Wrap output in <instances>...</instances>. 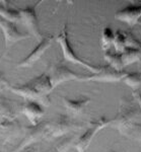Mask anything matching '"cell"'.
<instances>
[{
    "label": "cell",
    "instance_id": "1",
    "mask_svg": "<svg viewBox=\"0 0 141 152\" xmlns=\"http://www.w3.org/2000/svg\"><path fill=\"white\" fill-rule=\"evenodd\" d=\"M134 102L128 99H123L120 102L119 112L114 119H111V125L113 128L117 129L121 134L124 133L132 125L137 123V120L141 117V111Z\"/></svg>",
    "mask_w": 141,
    "mask_h": 152
},
{
    "label": "cell",
    "instance_id": "2",
    "mask_svg": "<svg viewBox=\"0 0 141 152\" xmlns=\"http://www.w3.org/2000/svg\"><path fill=\"white\" fill-rule=\"evenodd\" d=\"M56 41L58 42V44L60 45L61 49H62V53H63V57L66 61L74 64H78L83 66L84 68H86L87 70H90V72H93V74L100 72L101 70V66H95L91 65L88 62H86L83 59H81L80 57H78L75 54V52L73 51V48L71 46L70 42L68 39V31H67V26H64L62 31L58 35V37H56Z\"/></svg>",
    "mask_w": 141,
    "mask_h": 152
},
{
    "label": "cell",
    "instance_id": "3",
    "mask_svg": "<svg viewBox=\"0 0 141 152\" xmlns=\"http://www.w3.org/2000/svg\"><path fill=\"white\" fill-rule=\"evenodd\" d=\"M80 128V125L74 123L68 116L61 115L53 121L47 122L46 138H59V137H62L64 135L68 134L69 132L75 131V130H78Z\"/></svg>",
    "mask_w": 141,
    "mask_h": 152
},
{
    "label": "cell",
    "instance_id": "4",
    "mask_svg": "<svg viewBox=\"0 0 141 152\" xmlns=\"http://www.w3.org/2000/svg\"><path fill=\"white\" fill-rule=\"evenodd\" d=\"M111 125V119L109 120L106 117H101L100 119L95 120V121L91 122L90 126L86 129V131L81 136H79L76 139L75 143L73 147L76 149L77 152H86L87 148L90 147L91 141L95 138V136L101 130H103L106 127Z\"/></svg>",
    "mask_w": 141,
    "mask_h": 152
},
{
    "label": "cell",
    "instance_id": "5",
    "mask_svg": "<svg viewBox=\"0 0 141 152\" xmlns=\"http://www.w3.org/2000/svg\"><path fill=\"white\" fill-rule=\"evenodd\" d=\"M41 2H37L35 5L26 6L24 8L18 9L19 16H21V23L23 24L29 31V33L32 36H34L38 41L41 42L43 40V36L40 31L39 21L36 13V7L39 5Z\"/></svg>",
    "mask_w": 141,
    "mask_h": 152
},
{
    "label": "cell",
    "instance_id": "6",
    "mask_svg": "<svg viewBox=\"0 0 141 152\" xmlns=\"http://www.w3.org/2000/svg\"><path fill=\"white\" fill-rule=\"evenodd\" d=\"M49 77L51 79L52 85L55 88L58 85L62 84L64 82H69L72 80H78V81H82L83 76L78 74V73L74 72L65 65L61 64H55L53 65L49 70L48 73Z\"/></svg>",
    "mask_w": 141,
    "mask_h": 152
},
{
    "label": "cell",
    "instance_id": "7",
    "mask_svg": "<svg viewBox=\"0 0 141 152\" xmlns=\"http://www.w3.org/2000/svg\"><path fill=\"white\" fill-rule=\"evenodd\" d=\"M11 92L19 96L23 97L24 100H34L42 105H47L50 104V99L49 97H45L44 95H42L40 92L37 90V88L34 86V84L29 80L24 84H16V85H10L8 88Z\"/></svg>",
    "mask_w": 141,
    "mask_h": 152
},
{
    "label": "cell",
    "instance_id": "8",
    "mask_svg": "<svg viewBox=\"0 0 141 152\" xmlns=\"http://www.w3.org/2000/svg\"><path fill=\"white\" fill-rule=\"evenodd\" d=\"M54 40H55V37L54 36H49L46 37V38H43V40L34 48V50L26 58L17 63V67L28 68L34 66L42 58V56L47 52V50L51 47Z\"/></svg>",
    "mask_w": 141,
    "mask_h": 152
},
{
    "label": "cell",
    "instance_id": "9",
    "mask_svg": "<svg viewBox=\"0 0 141 152\" xmlns=\"http://www.w3.org/2000/svg\"><path fill=\"white\" fill-rule=\"evenodd\" d=\"M47 122H40L37 126L24 127L23 140L19 143L15 152H21L23 149L28 148L32 144L41 140L42 138H46Z\"/></svg>",
    "mask_w": 141,
    "mask_h": 152
},
{
    "label": "cell",
    "instance_id": "10",
    "mask_svg": "<svg viewBox=\"0 0 141 152\" xmlns=\"http://www.w3.org/2000/svg\"><path fill=\"white\" fill-rule=\"evenodd\" d=\"M0 28L3 33L6 49L10 48L12 45H14L17 42L26 40V39L29 38V35H26V34L19 31V29L16 26V23L4 19L1 16H0Z\"/></svg>",
    "mask_w": 141,
    "mask_h": 152
},
{
    "label": "cell",
    "instance_id": "11",
    "mask_svg": "<svg viewBox=\"0 0 141 152\" xmlns=\"http://www.w3.org/2000/svg\"><path fill=\"white\" fill-rule=\"evenodd\" d=\"M127 72L117 71L109 65L101 66L100 72L90 76H83L82 81H96V82H119L122 81Z\"/></svg>",
    "mask_w": 141,
    "mask_h": 152
},
{
    "label": "cell",
    "instance_id": "12",
    "mask_svg": "<svg viewBox=\"0 0 141 152\" xmlns=\"http://www.w3.org/2000/svg\"><path fill=\"white\" fill-rule=\"evenodd\" d=\"M115 18L126 23L129 26H134L141 18V4H129L124 8L116 11Z\"/></svg>",
    "mask_w": 141,
    "mask_h": 152
},
{
    "label": "cell",
    "instance_id": "13",
    "mask_svg": "<svg viewBox=\"0 0 141 152\" xmlns=\"http://www.w3.org/2000/svg\"><path fill=\"white\" fill-rule=\"evenodd\" d=\"M23 114L28 118L32 126H37L41 118L44 116L45 111L43 105L34 100H24L23 104Z\"/></svg>",
    "mask_w": 141,
    "mask_h": 152
},
{
    "label": "cell",
    "instance_id": "14",
    "mask_svg": "<svg viewBox=\"0 0 141 152\" xmlns=\"http://www.w3.org/2000/svg\"><path fill=\"white\" fill-rule=\"evenodd\" d=\"M23 128L18 121H0V136L10 140L14 137H18L23 133Z\"/></svg>",
    "mask_w": 141,
    "mask_h": 152
},
{
    "label": "cell",
    "instance_id": "15",
    "mask_svg": "<svg viewBox=\"0 0 141 152\" xmlns=\"http://www.w3.org/2000/svg\"><path fill=\"white\" fill-rule=\"evenodd\" d=\"M90 100L91 99L90 97H81L79 99H72L65 96L62 97V102L67 112L69 114L75 115V116L82 114V112L90 102Z\"/></svg>",
    "mask_w": 141,
    "mask_h": 152
},
{
    "label": "cell",
    "instance_id": "16",
    "mask_svg": "<svg viewBox=\"0 0 141 152\" xmlns=\"http://www.w3.org/2000/svg\"><path fill=\"white\" fill-rule=\"evenodd\" d=\"M31 81L34 84V86L37 88V90L45 97H48L49 94L52 92V90L54 89L48 73H43V74L37 76Z\"/></svg>",
    "mask_w": 141,
    "mask_h": 152
},
{
    "label": "cell",
    "instance_id": "17",
    "mask_svg": "<svg viewBox=\"0 0 141 152\" xmlns=\"http://www.w3.org/2000/svg\"><path fill=\"white\" fill-rule=\"evenodd\" d=\"M104 58H105L106 62L108 63L109 66H111L117 71H124V65L122 62V58H121V54L116 53L115 51L110 50L106 51L104 54Z\"/></svg>",
    "mask_w": 141,
    "mask_h": 152
},
{
    "label": "cell",
    "instance_id": "18",
    "mask_svg": "<svg viewBox=\"0 0 141 152\" xmlns=\"http://www.w3.org/2000/svg\"><path fill=\"white\" fill-rule=\"evenodd\" d=\"M0 16L4 19L11 21V23H21V16H19L18 9L10 8L7 5L6 2H0Z\"/></svg>",
    "mask_w": 141,
    "mask_h": 152
},
{
    "label": "cell",
    "instance_id": "19",
    "mask_svg": "<svg viewBox=\"0 0 141 152\" xmlns=\"http://www.w3.org/2000/svg\"><path fill=\"white\" fill-rule=\"evenodd\" d=\"M121 58H122L124 67L137 61H141V49L126 48L124 52L121 54Z\"/></svg>",
    "mask_w": 141,
    "mask_h": 152
},
{
    "label": "cell",
    "instance_id": "20",
    "mask_svg": "<svg viewBox=\"0 0 141 152\" xmlns=\"http://www.w3.org/2000/svg\"><path fill=\"white\" fill-rule=\"evenodd\" d=\"M16 114L12 105L7 100L2 99L0 100V121H14Z\"/></svg>",
    "mask_w": 141,
    "mask_h": 152
},
{
    "label": "cell",
    "instance_id": "21",
    "mask_svg": "<svg viewBox=\"0 0 141 152\" xmlns=\"http://www.w3.org/2000/svg\"><path fill=\"white\" fill-rule=\"evenodd\" d=\"M126 85L133 88L134 90L141 89V72H127L122 80Z\"/></svg>",
    "mask_w": 141,
    "mask_h": 152
},
{
    "label": "cell",
    "instance_id": "22",
    "mask_svg": "<svg viewBox=\"0 0 141 152\" xmlns=\"http://www.w3.org/2000/svg\"><path fill=\"white\" fill-rule=\"evenodd\" d=\"M114 37L115 33L112 31V28L109 26H105L102 31V38H101V44H102V49L104 51L110 50L111 46H113Z\"/></svg>",
    "mask_w": 141,
    "mask_h": 152
},
{
    "label": "cell",
    "instance_id": "23",
    "mask_svg": "<svg viewBox=\"0 0 141 152\" xmlns=\"http://www.w3.org/2000/svg\"><path fill=\"white\" fill-rule=\"evenodd\" d=\"M113 46L115 48V52L118 54H122L126 49V40H125V33L121 31H117L114 37Z\"/></svg>",
    "mask_w": 141,
    "mask_h": 152
},
{
    "label": "cell",
    "instance_id": "24",
    "mask_svg": "<svg viewBox=\"0 0 141 152\" xmlns=\"http://www.w3.org/2000/svg\"><path fill=\"white\" fill-rule=\"evenodd\" d=\"M76 137L75 135H72V136H69L64 138L62 141H60L58 143V145L56 146L55 151L54 152H67L71 147H73L74 143L76 141Z\"/></svg>",
    "mask_w": 141,
    "mask_h": 152
},
{
    "label": "cell",
    "instance_id": "25",
    "mask_svg": "<svg viewBox=\"0 0 141 152\" xmlns=\"http://www.w3.org/2000/svg\"><path fill=\"white\" fill-rule=\"evenodd\" d=\"M125 136L141 142V123H135L124 133Z\"/></svg>",
    "mask_w": 141,
    "mask_h": 152
},
{
    "label": "cell",
    "instance_id": "26",
    "mask_svg": "<svg viewBox=\"0 0 141 152\" xmlns=\"http://www.w3.org/2000/svg\"><path fill=\"white\" fill-rule=\"evenodd\" d=\"M125 40H126V48L141 49V42L138 41L131 33H125Z\"/></svg>",
    "mask_w": 141,
    "mask_h": 152
},
{
    "label": "cell",
    "instance_id": "27",
    "mask_svg": "<svg viewBox=\"0 0 141 152\" xmlns=\"http://www.w3.org/2000/svg\"><path fill=\"white\" fill-rule=\"evenodd\" d=\"M10 86V84H9V81L6 79L5 77H4L3 73L0 71V91L3 89H5V88H9Z\"/></svg>",
    "mask_w": 141,
    "mask_h": 152
},
{
    "label": "cell",
    "instance_id": "28",
    "mask_svg": "<svg viewBox=\"0 0 141 152\" xmlns=\"http://www.w3.org/2000/svg\"><path fill=\"white\" fill-rule=\"evenodd\" d=\"M133 99L136 100V102H137L138 107H139L140 111H141V97H140V91L139 90H134L133 91Z\"/></svg>",
    "mask_w": 141,
    "mask_h": 152
},
{
    "label": "cell",
    "instance_id": "29",
    "mask_svg": "<svg viewBox=\"0 0 141 152\" xmlns=\"http://www.w3.org/2000/svg\"><path fill=\"white\" fill-rule=\"evenodd\" d=\"M21 152H36V149L29 146V147H28V148H26V149H23V150H21Z\"/></svg>",
    "mask_w": 141,
    "mask_h": 152
},
{
    "label": "cell",
    "instance_id": "30",
    "mask_svg": "<svg viewBox=\"0 0 141 152\" xmlns=\"http://www.w3.org/2000/svg\"><path fill=\"white\" fill-rule=\"evenodd\" d=\"M108 152H117L116 150H114V149H111V150H109Z\"/></svg>",
    "mask_w": 141,
    "mask_h": 152
},
{
    "label": "cell",
    "instance_id": "31",
    "mask_svg": "<svg viewBox=\"0 0 141 152\" xmlns=\"http://www.w3.org/2000/svg\"><path fill=\"white\" fill-rule=\"evenodd\" d=\"M140 97H141V91H140Z\"/></svg>",
    "mask_w": 141,
    "mask_h": 152
},
{
    "label": "cell",
    "instance_id": "32",
    "mask_svg": "<svg viewBox=\"0 0 141 152\" xmlns=\"http://www.w3.org/2000/svg\"><path fill=\"white\" fill-rule=\"evenodd\" d=\"M140 62H141V61H140Z\"/></svg>",
    "mask_w": 141,
    "mask_h": 152
},
{
    "label": "cell",
    "instance_id": "33",
    "mask_svg": "<svg viewBox=\"0 0 141 152\" xmlns=\"http://www.w3.org/2000/svg\"><path fill=\"white\" fill-rule=\"evenodd\" d=\"M140 24H141V23H140Z\"/></svg>",
    "mask_w": 141,
    "mask_h": 152
}]
</instances>
